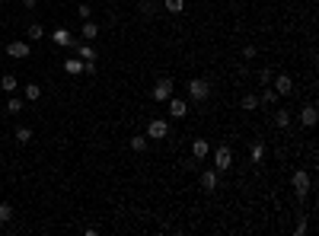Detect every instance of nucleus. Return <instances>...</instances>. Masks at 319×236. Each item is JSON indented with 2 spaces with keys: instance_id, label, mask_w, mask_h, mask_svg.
<instances>
[{
  "instance_id": "f257e3e1",
  "label": "nucleus",
  "mask_w": 319,
  "mask_h": 236,
  "mask_svg": "<svg viewBox=\"0 0 319 236\" xmlns=\"http://www.w3.org/2000/svg\"><path fill=\"white\" fill-rule=\"evenodd\" d=\"M290 185H294V192H297V198H307L310 195V188H313V182H310V172L307 169H297L294 176H290Z\"/></svg>"
},
{
  "instance_id": "f03ea898",
  "label": "nucleus",
  "mask_w": 319,
  "mask_h": 236,
  "mask_svg": "<svg viewBox=\"0 0 319 236\" xmlns=\"http://www.w3.org/2000/svg\"><path fill=\"white\" fill-rule=\"evenodd\" d=\"M208 96H211V83H208V80H198V77H195L192 83H188V99H192V102H205Z\"/></svg>"
},
{
  "instance_id": "7ed1b4c3",
  "label": "nucleus",
  "mask_w": 319,
  "mask_h": 236,
  "mask_svg": "<svg viewBox=\"0 0 319 236\" xmlns=\"http://www.w3.org/2000/svg\"><path fill=\"white\" fill-rule=\"evenodd\" d=\"M230 166H233V150H230L227 144H220V147L214 150V169H217V172H227Z\"/></svg>"
},
{
  "instance_id": "20e7f679",
  "label": "nucleus",
  "mask_w": 319,
  "mask_h": 236,
  "mask_svg": "<svg viewBox=\"0 0 319 236\" xmlns=\"http://www.w3.org/2000/svg\"><path fill=\"white\" fill-rule=\"evenodd\" d=\"M169 134V121L166 118H153L150 125H147V137L150 140H163Z\"/></svg>"
},
{
  "instance_id": "39448f33",
  "label": "nucleus",
  "mask_w": 319,
  "mask_h": 236,
  "mask_svg": "<svg viewBox=\"0 0 319 236\" xmlns=\"http://www.w3.org/2000/svg\"><path fill=\"white\" fill-rule=\"evenodd\" d=\"M217 182H220V172H217V169H205V172L198 176V185H201V192H208V195H211L214 188H217Z\"/></svg>"
},
{
  "instance_id": "423d86ee",
  "label": "nucleus",
  "mask_w": 319,
  "mask_h": 236,
  "mask_svg": "<svg viewBox=\"0 0 319 236\" xmlns=\"http://www.w3.org/2000/svg\"><path fill=\"white\" fill-rule=\"evenodd\" d=\"M169 96H173V80H169V77H160L157 86H153V99H157V102H166Z\"/></svg>"
},
{
  "instance_id": "0eeeda50",
  "label": "nucleus",
  "mask_w": 319,
  "mask_h": 236,
  "mask_svg": "<svg viewBox=\"0 0 319 236\" xmlns=\"http://www.w3.org/2000/svg\"><path fill=\"white\" fill-rule=\"evenodd\" d=\"M6 55L16 58V61H23V58H29V55H32V48H29V42H19V38H16V42L6 45Z\"/></svg>"
},
{
  "instance_id": "6e6552de",
  "label": "nucleus",
  "mask_w": 319,
  "mask_h": 236,
  "mask_svg": "<svg viewBox=\"0 0 319 236\" xmlns=\"http://www.w3.org/2000/svg\"><path fill=\"white\" fill-rule=\"evenodd\" d=\"M51 42H54V45H61V48H73V45H77V42H73V35L64 29V26H58V29L51 32Z\"/></svg>"
},
{
  "instance_id": "1a4fd4ad",
  "label": "nucleus",
  "mask_w": 319,
  "mask_h": 236,
  "mask_svg": "<svg viewBox=\"0 0 319 236\" xmlns=\"http://www.w3.org/2000/svg\"><path fill=\"white\" fill-rule=\"evenodd\" d=\"M166 102H169V115H173L176 121H179V118H185V115H188V102H185V99H176V96H169V99H166Z\"/></svg>"
},
{
  "instance_id": "9d476101",
  "label": "nucleus",
  "mask_w": 319,
  "mask_h": 236,
  "mask_svg": "<svg viewBox=\"0 0 319 236\" xmlns=\"http://www.w3.org/2000/svg\"><path fill=\"white\" fill-rule=\"evenodd\" d=\"M275 93L278 96H290V93H294V80H290L287 73H278L275 77Z\"/></svg>"
},
{
  "instance_id": "9b49d317",
  "label": "nucleus",
  "mask_w": 319,
  "mask_h": 236,
  "mask_svg": "<svg viewBox=\"0 0 319 236\" xmlns=\"http://www.w3.org/2000/svg\"><path fill=\"white\" fill-rule=\"evenodd\" d=\"M208 153H211V144H208L205 137H195V140H192V157H195V160H198V163H201V160H205Z\"/></svg>"
},
{
  "instance_id": "f8f14e48",
  "label": "nucleus",
  "mask_w": 319,
  "mask_h": 236,
  "mask_svg": "<svg viewBox=\"0 0 319 236\" xmlns=\"http://www.w3.org/2000/svg\"><path fill=\"white\" fill-rule=\"evenodd\" d=\"M80 35H83V42H96V35H99V26L93 23V19H83V29H80Z\"/></svg>"
},
{
  "instance_id": "ddd939ff",
  "label": "nucleus",
  "mask_w": 319,
  "mask_h": 236,
  "mask_svg": "<svg viewBox=\"0 0 319 236\" xmlns=\"http://www.w3.org/2000/svg\"><path fill=\"white\" fill-rule=\"evenodd\" d=\"M73 48H77L80 61H96V48H93L90 42H77V45H73Z\"/></svg>"
},
{
  "instance_id": "4468645a",
  "label": "nucleus",
  "mask_w": 319,
  "mask_h": 236,
  "mask_svg": "<svg viewBox=\"0 0 319 236\" xmlns=\"http://www.w3.org/2000/svg\"><path fill=\"white\" fill-rule=\"evenodd\" d=\"M300 125L303 128H313L316 125V105H303V109H300Z\"/></svg>"
},
{
  "instance_id": "2eb2a0df",
  "label": "nucleus",
  "mask_w": 319,
  "mask_h": 236,
  "mask_svg": "<svg viewBox=\"0 0 319 236\" xmlns=\"http://www.w3.org/2000/svg\"><path fill=\"white\" fill-rule=\"evenodd\" d=\"M0 90H3V93H10V96H13V93L19 90V80L13 77V73H3V77H0Z\"/></svg>"
},
{
  "instance_id": "dca6fc26",
  "label": "nucleus",
  "mask_w": 319,
  "mask_h": 236,
  "mask_svg": "<svg viewBox=\"0 0 319 236\" xmlns=\"http://www.w3.org/2000/svg\"><path fill=\"white\" fill-rule=\"evenodd\" d=\"M64 73H71V77L83 73V61H77V58H67V61H64Z\"/></svg>"
},
{
  "instance_id": "f3484780",
  "label": "nucleus",
  "mask_w": 319,
  "mask_h": 236,
  "mask_svg": "<svg viewBox=\"0 0 319 236\" xmlns=\"http://www.w3.org/2000/svg\"><path fill=\"white\" fill-rule=\"evenodd\" d=\"M147 140H150L147 134H134V137L128 140V144H131V150H134V153H144V150H147Z\"/></svg>"
},
{
  "instance_id": "a211bd4d",
  "label": "nucleus",
  "mask_w": 319,
  "mask_h": 236,
  "mask_svg": "<svg viewBox=\"0 0 319 236\" xmlns=\"http://www.w3.org/2000/svg\"><path fill=\"white\" fill-rule=\"evenodd\" d=\"M163 10H169L173 16H179V13H185V0H163Z\"/></svg>"
},
{
  "instance_id": "6ab92c4d",
  "label": "nucleus",
  "mask_w": 319,
  "mask_h": 236,
  "mask_svg": "<svg viewBox=\"0 0 319 236\" xmlns=\"http://www.w3.org/2000/svg\"><path fill=\"white\" fill-rule=\"evenodd\" d=\"M287 125H290V112L287 109H275V128H281V131H284Z\"/></svg>"
},
{
  "instance_id": "aec40b11",
  "label": "nucleus",
  "mask_w": 319,
  "mask_h": 236,
  "mask_svg": "<svg viewBox=\"0 0 319 236\" xmlns=\"http://www.w3.org/2000/svg\"><path fill=\"white\" fill-rule=\"evenodd\" d=\"M278 102V93L271 90V86H265V90H262V96H259V105H275Z\"/></svg>"
},
{
  "instance_id": "412c9836",
  "label": "nucleus",
  "mask_w": 319,
  "mask_h": 236,
  "mask_svg": "<svg viewBox=\"0 0 319 236\" xmlns=\"http://www.w3.org/2000/svg\"><path fill=\"white\" fill-rule=\"evenodd\" d=\"M243 109L255 112V109H259V96H255V93H246V96H243Z\"/></svg>"
},
{
  "instance_id": "4be33fe9",
  "label": "nucleus",
  "mask_w": 319,
  "mask_h": 236,
  "mask_svg": "<svg viewBox=\"0 0 319 236\" xmlns=\"http://www.w3.org/2000/svg\"><path fill=\"white\" fill-rule=\"evenodd\" d=\"M6 112H10V115H19V112H23V99H19L16 93H13L10 102H6Z\"/></svg>"
},
{
  "instance_id": "5701e85b",
  "label": "nucleus",
  "mask_w": 319,
  "mask_h": 236,
  "mask_svg": "<svg viewBox=\"0 0 319 236\" xmlns=\"http://www.w3.org/2000/svg\"><path fill=\"white\" fill-rule=\"evenodd\" d=\"M26 35H29V42H38V38H45V29L38 23H32L29 29H26Z\"/></svg>"
},
{
  "instance_id": "b1692460",
  "label": "nucleus",
  "mask_w": 319,
  "mask_h": 236,
  "mask_svg": "<svg viewBox=\"0 0 319 236\" xmlns=\"http://www.w3.org/2000/svg\"><path fill=\"white\" fill-rule=\"evenodd\" d=\"M10 220H13V204L0 201V224H10Z\"/></svg>"
},
{
  "instance_id": "393cba45",
  "label": "nucleus",
  "mask_w": 319,
  "mask_h": 236,
  "mask_svg": "<svg viewBox=\"0 0 319 236\" xmlns=\"http://www.w3.org/2000/svg\"><path fill=\"white\" fill-rule=\"evenodd\" d=\"M29 140H32V128H16V144H29Z\"/></svg>"
},
{
  "instance_id": "a878e982",
  "label": "nucleus",
  "mask_w": 319,
  "mask_h": 236,
  "mask_svg": "<svg viewBox=\"0 0 319 236\" xmlns=\"http://www.w3.org/2000/svg\"><path fill=\"white\" fill-rule=\"evenodd\" d=\"M138 10L144 13V16H153V13H157V3H153V0H141V3H138Z\"/></svg>"
},
{
  "instance_id": "bb28decb",
  "label": "nucleus",
  "mask_w": 319,
  "mask_h": 236,
  "mask_svg": "<svg viewBox=\"0 0 319 236\" xmlns=\"http://www.w3.org/2000/svg\"><path fill=\"white\" fill-rule=\"evenodd\" d=\"M26 99H38V96H42V86H38V83H26Z\"/></svg>"
},
{
  "instance_id": "cd10ccee",
  "label": "nucleus",
  "mask_w": 319,
  "mask_h": 236,
  "mask_svg": "<svg viewBox=\"0 0 319 236\" xmlns=\"http://www.w3.org/2000/svg\"><path fill=\"white\" fill-rule=\"evenodd\" d=\"M265 157V144H252V163H262Z\"/></svg>"
},
{
  "instance_id": "c85d7f7f",
  "label": "nucleus",
  "mask_w": 319,
  "mask_h": 236,
  "mask_svg": "<svg viewBox=\"0 0 319 236\" xmlns=\"http://www.w3.org/2000/svg\"><path fill=\"white\" fill-rule=\"evenodd\" d=\"M77 16H80V19H93V6H90V3H80V6H77Z\"/></svg>"
},
{
  "instance_id": "c756f323",
  "label": "nucleus",
  "mask_w": 319,
  "mask_h": 236,
  "mask_svg": "<svg viewBox=\"0 0 319 236\" xmlns=\"http://www.w3.org/2000/svg\"><path fill=\"white\" fill-rule=\"evenodd\" d=\"M259 83H262V86L271 83V70H268V67H265V70H259Z\"/></svg>"
},
{
  "instance_id": "7c9ffc66",
  "label": "nucleus",
  "mask_w": 319,
  "mask_h": 236,
  "mask_svg": "<svg viewBox=\"0 0 319 236\" xmlns=\"http://www.w3.org/2000/svg\"><path fill=\"white\" fill-rule=\"evenodd\" d=\"M83 73H90V77H93V73H96V61H83Z\"/></svg>"
},
{
  "instance_id": "2f4dec72",
  "label": "nucleus",
  "mask_w": 319,
  "mask_h": 236,
  "mask_svg": "<svg viewBox=\"0 0 319 236\" xmlns=\"http://www.w3.org/2000/svg\"><path fill=\"white\" fill-rule=\"evenodd\" d=\"M294 233H297V236H303V233H307V220H303V217H300V220H297V227H294Z\"/></svg>"
},
{
  "instance_id": "473e14b6",
  "label": "nucleus",
  "mask_w": 319,
  "mask_h": 236,
  "mask_svg": "<svg viewBox=\"0 0 319 236\" xmlns=\"http://www.w3.org/2000/svg\"><path fill=\"white\" fill-rule=\"evenodd\" d=\"M243 58L252 61V58H255V45H246V48H243Z\"/></svg>"
},
{
  "instance_id": "72a5a7b5",
  "label": "nucleus",
  "mask_w": 319,
  "mask_h": 236,
  "mask_svg": "<svg viewBox=\"0 0 319 236\" xmlns=\"http://www.w3.org/2000/svg\"><path fill=\"white\" fill-rule=\"evenodd\" d=\"M23 6L26 10H35V0H23Z\"/></svg>"
},
{
  "instance_id": "f704fd0d",
  "label": "nucleus",
  "mask_w": 319,
  "mask_h": 236,
  "mask_svg": "<svg viewBox=\"0 0 319 236\" xmlns=\"http://www.w3.org/2000/svg\"><path fill=\"white\" fill-rule=\"evenodd\" d=\"M0 198H3V192H0Z\"/></svg>"
}]
</instances>
